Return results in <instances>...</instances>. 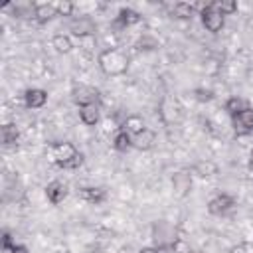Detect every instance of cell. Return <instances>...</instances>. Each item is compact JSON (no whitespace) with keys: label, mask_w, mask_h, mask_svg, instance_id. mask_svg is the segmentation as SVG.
I'll return each instance as SVG.
<instances>
[{"label":"cell","mask_w":253,"mask_h":253,"mask_svg":"<svg viewBox=\"0 0 253 253\" xmlns=\"http://www.w3.org/2000/svg\"><path fill=\"white\" fill-rule=\"evenodd\" d=\"M97 63H99V69L109 75V77H117V75H123L126 73L128 69V57L125 51L117 49V47H109V49H103L97 57Z\"/></svg>","instance_id":"6da1fadb"},{"label":"cell","mask_w":253,"mask_h":253,"mask_svg":"<svg viewBox=\"0 0 253 253\" xmlns=\"http://www.w3.org/2000/svg\"><path fill=\"white\" fill-rule=\"evenodd\" d=\"M49 160L61 168H77L83 162V154L71 142H55L49 148Z\"/></svg>","instance_id":"7a4b0ae2"},{"label":"cell","mask_w":253,"mask_h":253,"mask_svg":"<svg viewBox=\"0 0 253 253\" xmlns=\"http://www.w3.org/2000/svg\"><path fill=\"white\" fill-rule=\"evenodd\" d=\"M71 99L77 107H87V105H99V89L93 85H85V83H75L71 89Z\"/></svg>","instance_id":"3957f363"},{"label":"cell","mask_w":253,"mask_h":253,"mask_svg":"<svg viewBox=\"0 0 253 253\" xmlns=\"http://www.w3.org/2000/svg\"><path fill=\"white\" fill-rule=\"evenodd\" d=\"M152 239H154L156 247L160 251H164V249H168L176 243V229L166 221H158L152 227Z\"/></svg>","instance_id":"277c9868"},{"label":"cell","mask_w":253,"mask_h":253,"mask_svg":"<svg viewBox=\"0 0 253 253\" xmlns=\"http://www.w3.org/2000/svg\"><path fill=\"white\" fill-rule=\"evenodd\" d=\"M200 16H202V24H204V28H206L208 32H211V34L221 32V28L225 26V16H223L211 2L200 12Z\"/></svg>","instance_id":"5b68a950"},{"label":"cell","mask_w":253,"mask_h":253,"mask_svg":"<svg viewBox=\"0 0 253 253\" xmlns=\"http://www.w3.org/2000/svg\"><path fill=\"white\" fill-rule=\"evenodd\" d=\"M235 208V200H233V196H229V194H217V196H213L210 202H208V211L211 213V215H225L227 211H231Z\"/></svg>","instance_id":"8992f818"},{"label":"cell","mask_w":253,"mask_h":253,"mask_svg":"<svg viewBox=\"0 0 253 253\" xmlns=\"http://www.w3.org/2000/svg\"><path fill=\"white\" fill-rule=\"evenodd\" d=\"M192 186H194V180L188 170H178L172 174V190L178 198H186L192 192Z\"/></svg>","instance_id":"52a82bcc"},{"label":"cell","mask_w":253,"mask_h":253,"mask_svg":"<svg viewBox=\"0 0 253 253\" xmlns=\"http://www.w3.org/2000/svg\"><path fill=\"white\" fill-rule=\"evenodd\" d=\"M231 125H233L235 134H239V136L251 134L253 132V109L249 107V109L241 111L239 115L231 117Z\"/></svg>","instance_id":"ba28073f"},{"label":"cell","mask_w":253,"mask_h":253,"mask_svg":"<svg viewBox=\"0 0 253 253\" xmlns=\"http://www.w3.org/2000/svg\"><path fill=\"white\" fill-rule=\"evenodd\" d=\"M67 184H63V182H59V180H53V182H49L47 186H45V196H47V200L53 204V206H57V204H61L65 198H67Z\"/></svg>","instance_id":"9c48e42d"},{"label":"cell","mask_w":253,"mask_h":253,"mask_svg":"<svg viewBox=\"0 0 253 253\" xmlns=\"http://www.w3.org/2000/svg\"><path fill=\"white\" fill-rule=\"evenodd\" d=\"M154 142H156V134H154V130H150V128H142L138 134L132 136V148H136V150H140V152L150 150V148L154 146Z\"/></svg>","instance_id":"30bf717a"},{"label":"cell","mask_w":253,"mask_h":253,"mask_svg":"<svg viewBox=\"0 0 253 253\" xmlns=\"http://www.w3.org/2000/svg\"><path fill=\"white\" fill-rule=\"evenodd\" d=\"M24 103H26L28 109H42V107L47 103V91L38 89V87L28 89V91L24 93Z\"/></svg>","instance_id":"8fae6325"},{"label":"cell","mask_w":253,"mask_h":253,"mask_svg":"<svg viewBox=\"0 0 253 253\" xmlns=\"http://www.w3.org/2000/svg\"><path fill=\"white\" fill-rule=\"evenodd\" d=\"M79 119L83 125L87 126H95L101 119V111L99 105H87V107H79Z\"/></svg>","instance_id":"7c38bea8"},{"label":"cell","mask_w":253,"mask_h":253,"mask_svg":"<svg viewBox=\"0 0 253 253\" xmlns=\"http://www.w3.org/2000/svg\"><path fill=\"white\" fill-rule=\"evenodd\" d=\"M53 16H57L53 2H43V4H36V6H34V18H36L40 24L49 22Z\"/></svg>","instance_id":"4fadbf2b"},{"label":"cell","mask_w":253,"mask_h":253,"mask_svg":"<svg viewBox=\"0 0 253 253\" xmlns=\"http://www.w3.org/2000/svg\"><path fill=\"white\" fill-rule=\"evenodd\" d=\"M192 174H196L198 178H211L217 174V164L211 160H198L192 166Z\"/></svg>","instance_id":"5bb4252c"},{"label":"cell","mask_w":253,"mask_h":253,"mask_svg":"<svg viewBox=\"0 0 253 253\" xmlns=\"http://www.w3.org/2000/svg\"><path fill=\"white\" fill-rule=\"evenodd\" d=\"M140 20H142V16H140L136 10H132V8H121V10H119V16H117V24H119L121 28L134 26V24H138Z\"/></svg>","instance_id":"9a60e30c"},{"label":"cell","mask_w":253,"mask_h":253,"mask_svg":"<svg viewBox=\"0 0 253 253\" xmlns=\"http://www.w3.org/2000/svg\"><path fill=\"white\" fill-rule=\"evenodd\" d=\"M77 196L83 200V202H89V204H99L105 200V190L103 188H95V186H89V188H81L77 192Z\"/></svg>","instance_id":"2e32d148"},{"label":"cell","mask_w":253,"mask_h":253,"mask_svg":"<svg viewBox=\"0 0 253 253\" xmlns=\"http://www.w3.org/2000/svg\"><path fill=\"white\" fill-rule=\"evenodd\" d=\"M71 32H73V36H89V34H93L95 32V24L89 20V18H79V20H75L73 24H71Z\"/></svg>","instance_id":"e0dca14e"},{"label":"cell","mask_w":253,"mask_h":253,"mask_svg":"<svg viewBox=\"0 0 253 253\" xmlns=\"http://www.w3.org/2000/svg\"><path fill=\"white\" fill-rule=\"evenodd\" d=\"M51 45H53V49L57 53H69L73 49V42H71V38L67 34H55L51 38Z\"/></svg>","instance_id":"ac0fdd59"},{"label":"cell","mask_w":253,"mask_h":253,"mask_svg":"<svg viewBox=\"0 0 253 253\" xmlns=\"http://www.w3.org/2000/svg\"><path fill=\"white\" fill-rule=\"evenodd\" d=\"M113 146L119 152H126L128 148H132V136L126 130H119L115 134V138H113Z\"/></svg>","instance_id":"d6986e66"},{"label":"cell","mask_w":253,"mask_h":253,"mask_svg":"<svg viewBox=\"0 0 253 253\" xmlns=\"http://www.w3.org/2000/svg\"><path fill=\"white\" fill-rule=\"evenodd\" d=\"M245 109H249V105H247V101L241 99V97H229L227 103H225V111H227L229 117H235V115H239V113L245 111Z\"/></svg>","instance_id":"ffe728a7"},{"label":"cell","mask_w":253,"mask_h":253,"mask_svg":"<svg viewBox=\"0 0 253 253\" xmlns=\"http://www.w3.org/2000/svg\"><path fill=\"white\" fill-rule=\"evenodd\" d=\"M18 136H20V132H18V126L16 125H12V123H8V125H2V128H0V138H2V142L8 146V144H14L16 140H18Z\"/></svg>","instance_id":"44dd1931"},{"label":"cell","mask_w":253,"mask_h":253,"mask_svg":"<svg viewBox=\"0 0 253 253\" xmlns=\"http://www.w3.org/2000/svg\"><path fill=\"white\" fill-rule=\"evenodd\" d=\"M194 10H196L194 4H188V2H176L174 8H172V14H174L176 18H180V20H188V18L194 16Z\"/></svg>","instance_id":"7402d4cb"},{"label":"cell","mask_w":253,"mask_h":253,"mask_svg":"<svg viewBox=\"0 0 253 253\" xmlns=\"http://www.w3.org/2000/svg\"><path fill=\"white\" fill-rule=\"evenodd\" d=\"M142 128H146L144 126V121L140 119V117H136V115H132V117H128L126 121H125V126H123V130H126L130 136H134V134H138Z\"/></svg>","instance_id":"603a6c76"},{"label":"cell","mask_w":253,"mask_h":253,"mask_svg":"<svg viewBox=\"0 0 253 253\" xmlns=\"http://www.w3.org/2000/svg\"><path fill=\"white\" fill-rule=\"evenodd\" d=\"M213 6L223 14V16H229L233 12H237V2L233 0H221V2H213Z\"/></svg>","instance_id":"cb8c5ba5"},{"label":"cell","mask_w":253,"mask_h":253,"mask_svg":"<svg viewBox=\"0 0 253 253\" xmlns=\"http://www.w3.org/2000/svg\"><path fill=\"white\" fill-rule=\"evenodd\" d=\"M53 6H55V12H57V16H71L73 14V2H69V0H59V2H53Z\"/></svg>","instance_id":"d4e9b609"},{"label":"cell","mask_w":253,"mask_h":253,"mask_svg":"<svg viewBox=\"0 0 253 253\" xmlns=\"http://www.w3.org/2000/svg\"><path fill=\"white\" fill-rule=\"evenodd\" d=\"M229 253H253V243L251 241H239L229 249Z\"/></svg>","instance_id":"484cf974"},{"label":"cell","mask_w":253,"mask_h":253,"mask_svg":"<svg viewBox=\"0 0 253 253\" xmlns=\"http://www.w3.org/2000/svg\"><path fill=\"white\" fill-rule=\"evenodd\" d=\"M196 99H198L200 103H208V101L213 99V93L208 91V89H196Z\"/></svg>","instance_id":"4316f807"},{"label":"cell","mask_w":253,"mask_h":253,"mask_svg":"<svg viewBox=\"0 0 253 253\" xmlns=\"http://www.w3.org/2000/svg\"><path fill=\"white\" fill-rule=\"evenodd\" d=\"M138 253H164V251H160L158 247H142Z\"/></svg>","instance_id":"83f0119b"},{"label":"cell","mask_w":253,"mask_h":253,"mask_svg":"<svg viewBox=\"0 0 253 253\" xmlns=\"http://www.w3.org/2000/svg\"><path fill=\"white\" fill-rule=\"evenodd\" d=\"M249 170L253 172V152H251V156H249Z\"/></svg>","instance_id":"f1b7e54d"},{"label":"cell","mask_w":253,"mask_h":253,"mask_svg":"<svg viewBox=\"0 0 253 253\" xmlns=\"http://www.w3.org/2000/svg\"><path fill=\"white\" fill-rule=\"evenodd\" d=\"M186 253H202V251H198V249H190V251H186Z\"/></svg>","instance_id":"f546056e"},{"label":"cell","mask_w":253,"mask_h":253,"mask_svg":"<svg viewBox=\"0 0 253 253\" xmlns=\"http://www.w3.org/2000/svg\"><path fill=\"white\" fill-rule=\"evenodd\" d=\"M251 196H253V190H251Z\"/></svg>","instance_id":"4dcf8cb0"}]
</instances>
